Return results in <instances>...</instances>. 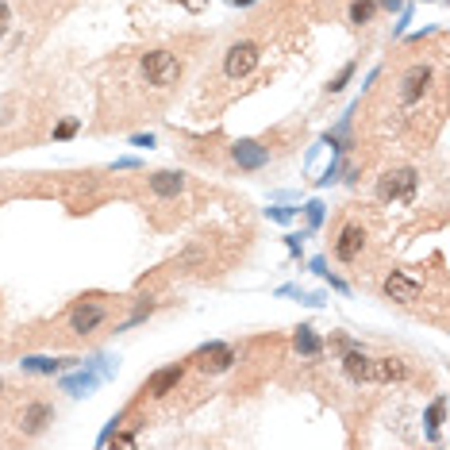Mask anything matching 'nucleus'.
Returning <instances> with one entry per match:
<instances>
[{"mask_svg": "<svg viewBox=\"0 0 450 450\" xmlns=\"http://www.w3.org/2000/svg\"><path fill=\"white\" fill-rule=\"evenodd\" d=\"M258 58H262L258 42L239 39V42H231V47H227V54H224V74L231 77V81H242V77H250V74H254Z\"/></svg>", "mask_w": 450, "mask_h": 450, "instance_id": "1", "label": "nucleus"}, {"mask_svg": "<svg viewBox=\"0 0 450 450\" xmlns=\"http://www.w3.org/2000/svg\"><path fill=\"white\" fill-rule=\"evenodd\" d=\"M142 74H147V85L166 89V85H174L181 77V62L169 50H150V54H142Z\"/></svg>", "mask_w": 450, "mask_h": 450, "instance_id": "2", "label": "nucleus"}, {"mask_svg": "<svg viewBox=\"0 0 450 450\" xmlns=\"http://www.w3.org/2000/svg\"><path fill=\"white\" fill-rule=\"evenodd\" d=\"M108 377H112V358H97V362H89L85 369H77V374L62 377V392L85 397V392H92L100 381H108Z\"/></svg>", "mask_w": 450, "mask_h": 450, "instance_id": "3", "label": "nucleus"}, {"mask_svg": "<svg viewBox=\"0 0 450 450\" xmlns=\"http://www.w3.org/2000/svg\"><path fill=\"white\" fill-rule=\"evenodd\" d=\"M416 169L400 166V169H389V174L377 177V197L381 200H408L412 192H416Z\"/></svg>", "mask_w": 450, "mask_h": 450, "instance_id": "4", "label": "nucleus"}, {"mask_svg": "<svg viewBox=\"0 0 450 450\" xmlns=\"http://www.w3.org/2000/svg\"><path fill=\"white\" fill-rule=\"evenodd\" d=\"M431 81H435V69L431 66H412L408 74L400 77V104H419V100L431 92Z\"/></svg>", "mask_w": 450, "mask_h": 450, "instance_id": "5", "label": "nucleus"}, {"mask_svg": "<svg viewBox=\"0 0 450 450\" xmlns=\"http://www.w3.org/2000/svg\"><path fill=\"white\" fill-rule=\"evenodd\" d=\"M381 292L389 300H397V304H412V300H419V292H424V281L412 277V274H404V269H392V274L381 281Z\"/></svg>", "mask_w": 450, "mask_h": 450, "instance_id": "6", "label": "nucleus"}, {"mask_svg": "<svg viewBox=\"0 0 450 450\" xmlns=\"http://www.w3.org/2000/svg\"><path fill=\"white\" fill-rule=\"evenodd\" d=\"M231 158L239 169L254 174V169H266L269 166V147H262L258 139H235L231 142Z\"/></svg>", "mask_w": 450, "mask_h": 450, "instance_id": "7", "label": "nucleus"}, {"mask_svg": "<svg viewBox=\"0 0 450 450\" xmlns=\"http://www.w3.org/2000/svg\"><path fill=\"white\" fill-rule=\"evenodd\" d=\"M235 347H227V342H204V347L197 350V366L204 369V374H227V369L235 366Z\"/></svg>", "mask_w": 450, "mask_h": 450, "instance_id": "8", "label": "nucleus"}, {"mask_svg": "<svg viewBox=\"0 0 450 450\" xmlns=\"http://www.w3.org/2000/svg\"><path fill=\"white\" fill-rule=\"evenodd\" d=\"M104 319H108V308H104V304H97V300H81V304H74V312H69V331L92 335Z\"/></svg>", "mask_w": 450, "mask_h": 450, "instance_id": "9", "label": "nucleus"}, {"mask_svg": "<svg viewBox=\"0 0 450 450\" xmlns=\"http://www.w3.org/2000/svg\"><path fill=\"white\" fill-rule=\"evenodd\" d=\"M362 250H366V227L362 224H347L335 239V258L339 262H358Z\"/></svg>", "mask_w": 450, "mask_h": 450, "instance_id": "10", "label": "nucleus"}, {"mask_svg": "<svg viewBox=\"0 0 450 450\" xmlns=\"http://www.w3.org/2000/svg\"><path fill=\"white\" fill-rule=\"evenodd\" d=\"M54 424V404H47V400H31L24 412H19V431L24 435H42L47 427Z\"/></svg>", "mask_w": 450, "mask_h": 450, "instance_id": "11", "label": "nucleus"}, {"mask_svg": "<svg viewBox=\"0 0 450 450\" xmlns=\"http://www.w3.org/2000/svg\"><path fill=\"white\" fill-rule=\"evenodd\" d=\"M147 181H150V192H154L158 200H177L185 192V174L181 169H154Z\"/></svg>", "mask_w": 450, "mask_h": 450, "instance_id": "12", "label": "nucleus"}, {"mask_svg": "<svg viewBox=\"0 0 450 450\" xmlns=\"http://www.w3.org/2000/svg\"><path fill=\"white\" fill-rule=\"evenodd\" d=\"M181 377H185V366L181 362H174V366H162V369H154V374L147 377V392L154 400H162V397H169V392L181 385Z\"/></svg>", "mask_w": 450, "mask_h": 450, "instance_id": "13", "label": "nucleus"}, {"mask_svg": "<svg viewBox=\"0 0 450 450\" xmlns=\"http://www.w3.org/2000/svg\"><path fill=\"white\" fill-rule=\"evenodd\" d=\"M408 377V362L404 358H374L369 366V385H392V381H404Z\"/></svg>", "mask_w": 450, "mask_h": 450, "instance_id": "14", "label": "nucleus"}, {"mask_svg": "<svg viewBox=\"0 0 450 450\" xmlns=\"http://www.w3.org/2000/svg\"><path fill=\"white\" fill-rule=\"evenodd\" d=\"M369 366H374V358H369L366 350L347 347V354H342V374H347L350 381H354V385H369Z\"/></svg>", "mask_w": 450, "mask_h": 450, "instance_id": "15", "label": "nucleus"}, {"mask_svg": "<svg viewBox=\"0 0 450 450\" xmlns=\"http://www.w3.org/2000/svg\"><path fill=\"white\" fill-rule=\"evenodd\" d=\"M62 366H81V358H47V354H27V358L19 362L24 374H47V377H54Z\"/></svg>", "mask_w": 450, "mask_h": 450, "instance_id": "16", "label": "nucleus"}, {"mask_svg": "<svg viewBox=\"0 0 450 450\" xmlns=\"http://www.w3.org/2000/svg\"><path fill=\"white\" fill-rule=\"evenodd\" d=\"M292 350H297V354H304V358H319L324 339L316 335V327H312V324H300L297 331H292Z\"/></svg>", "mask_w": 450, "mask_h": 450, "instance_id": "17", "label": "nucleus"}, {"mask_svg": "<svg viewBox=\"0 0 450 450\" xmlns=\"http://www.w3.org/2000/svg\"><path fill=\"white\" fill-rule=\"evenodd\" d=\"M427 435L431 439H439V431H442V419H447V397H435L431 404H427Z\"/></svg>", "mask_w": 450, "mask_h": 450, "instance_id": "18", "label": "nucleus"}, {"mask_svg": "<svg viewBox=\"0 0 450 450\" xmlns=\"http://www.w3.org/2000/svg\"><path fill=\"white\" fill-rule=\"evenodd\" d=\"M377 16V0H354L350 4V24H369V19Z\"/></svg>", "mask_w": 450, "mask_h": 450, "instance_id": "19", "label": "nucleus"}, {"mask_svg": "<svg viewBox=\"0 0 450 450\" xmlns=\"http://www.w3.org/2000/svg\"><path fill=\"white\" fill-rule=\"evenodd\" d=\"M354 69H358V62H347V66L339 69V74L331 77V85H327V92H342L350 85V77H354Z\"/></svg>", "mask_w": 450, "mask_h": 450, "instance_id": "20", "label": "nucleus"}, {"mask_svg": "<svg viewBox=\"0 0 450 450\" xmlns=\"http://www.w3.org/2000/svg\"><path fill=\"white\" fill-rule=\"evenodd\" d=\"M304 212H308V227L324 224V204H319V200H308V208H304Z\"/></svg>", "mask_w": 450, "mask_h": 450, "instance_id": "21", "label": "nucleus"}, {"mask_svg": "<svg viewBox=\"0 0 450 450\" xmlns=\"http://www.w3.org/2000/svg\"><path fill=\"white\" fill-rule=\"evenodd\" d=\"M339 169H342V158H335L331 166L324 169V177H319V185H324V189H327V185H335V181H339Z\"/></svg>", "mask_w": 450, "mask_h": 450, "instance_id": "22", "label": "nucleus"}, {"mask_svg": "<svg viewBox=\"0 0 450 450\" xmlns=\"http://www.w3.org/2000/svg\"><path fill=\"white\" fill-rule=\"evenodd\" d=\"M74 135H77V119H62L54 127V139H74Z\"/></svg>", "mask_w": 450, "mask_h": 450, "instance_id": "23", "label": "nucleus"}, {"mask_svg": "<svg viewBox=\"0 0 450 450\" xmlns=\"http://www.w3.org/2000/svg\"><path fill=\"white\" fill-rule=\"evenodd\" d=\"M269 219H277V224H289L292 219V208H285V204H274V208H266Z\"/></svg>", "mask_w": 450, "mask_h": 450, "instance_id": "24", "label": "nucleus"}, {"mask_svg": "<svg viewBox=\"0 0 450 450\" xmlns=\"http://www.w3.org/2000/svg\"><path fill=\"white\" fill-rule=\"evenodd\" d=\"M119 419H124V416H112V419H108V427H104V435H100V447H104V442H108L112 435L119 431Z\"/></svg>", "mask_w": 450, "mask_h": 450, "instance_id": "25", "label": "nucleus"}, {"mask_svg": "<svg viewBox=\"0 0 450 450\" xmlns=\"http://www.w3.org/2000/svg\"><path fill=\"white\" fill-rule=\"evenodd\" d=\"M139 166H142L139 158H116V166H112V169H139Z\"/></svg>", "mask_w": 450, "mask_h": 450, "instance_id": "26", "label": "nucleus"}, {"mask_svg": "<svg viewBox=\"0 0 450 450\" xmlns=\"http://www.w3.org/2000/svg\"><path fill=\"white\" fill-rule=\"evenodd\" d=\"M131 147H154V135H131Z\"/></svg>", "mask_w": 450, "mask_h": 450, "instance_id": "27", "label": "nucleus"}, {"mask_svg": "<svg viewBox=\"0 0 450 450\" xmlns=\"http://www.w3.org/2000/svg\"><path fill=\"white\" fill-rule=\"evenodd\" d=\"M285 247H289V254H300V235H285Z\"/></svg>", "mask_w": 450, "mask_h": 450, "instance_id": "28", "label": "nucleus"}, {"mask_svg": "<svg viewBox=\"0 0 450 450\" xmlns=\"http://www.w3.org/2000/svg\"><path fill=\"white\" fill-rule=\"evenodd\" d=\"M4 27H8V4L0 0V35H4Z\"/></svg>", "mask_w": 450, "mask_h": 450, "instance_id": "29", "label": "nucleus"}, {"mask_svg": "<svg viewBox=\"0 0 450 450\" xmlns=\"http://www.w3.org/2000/svg\"><path fill=\"white\" fill-rule=\"evenodd\" d=\"M177 4H185V8H192V12L204 8V0H177Z\"/></svg>", "mask_w": 450, "mask_h": 450, "instance_id": "30", "label": "nucleus"}, {"mask_svg": "<svg viewBox=\"0 0 450 450\" xmlns=\"http://www.w3.org/2000/svg\"><path fill=\"white\" fill-rule=\"evenodd\" d=\"M377 8H392V12H397L400 4H397V0H377Z\"/></svg>", "mask_w": 450, "mask_h": 450, "instance_id": "31", "label": "nucleus"}, {"mask_svg": "<svg viewBox=\"0 0 450 450\" xmlns=\"http://www.w3.org/2000/svg\"><path fill=\"white\" fill-rule=\"evenodd\" d=\"M235 8H250V4H258V0H231Z\"/></svg>", "mask_w": 450, "mask_h": 450, "instance_id": "32", "label": "nucleus"}, {"mask_svg": "<svg viewBox=\"0 0 450 450\" xmlns=\"http://www.w3.org/2000/svg\"><path fill=\"white\" fill-rule=\"evenodd\" d=\"M0 392H4V381H0Z\"/></svg>", "mask_w": 450, "mask_h": 450, "instance_id": "33", "label": "nucleus"}]
</instances>
